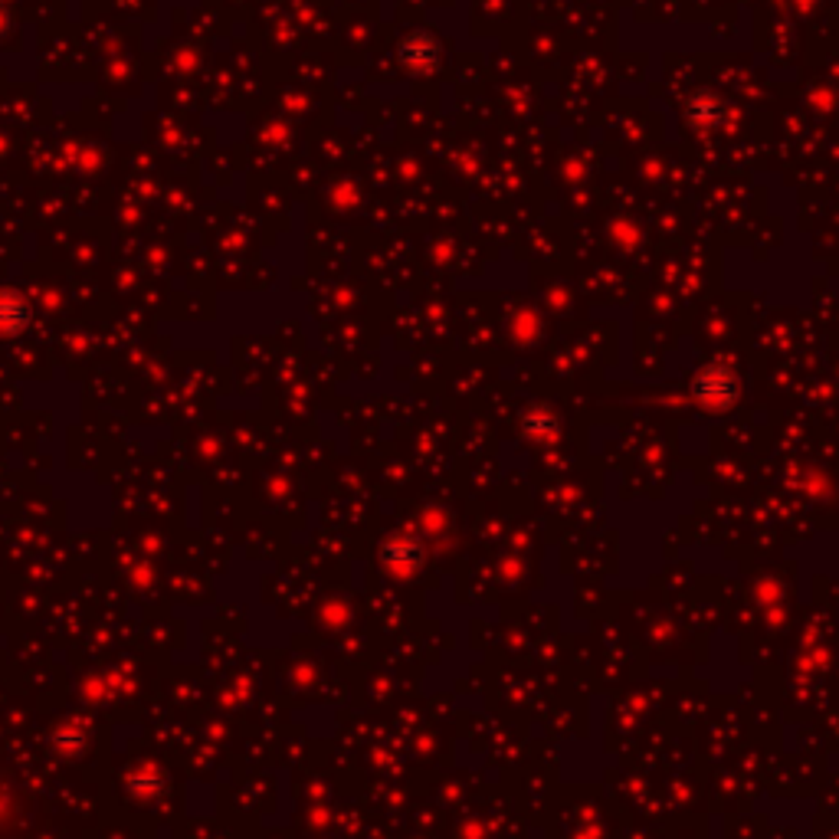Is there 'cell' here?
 <instances>
[{
	"label": "cell",
	"mask_w": 839,
	"mask_h": 839,
	"mask_svg": "<svg viewBox=\"0 0 839 839\" xmlns=\"http://www.w3.org/2000/svg\"><path fill=\"white\" fill-rule=\"evenodd\" d=\"M725 118V99L715 96V92H695L689 99V122H695L699 128H715Z\"/></svg>",
	"instance_id": "6da1fadb"
},
{
	"label": "cell",
	"mask_w": 839,
	"mask_h": 839,
	"mask_svg": "<svg viewBox=\"0 0 839 839\" xmlns=\"http://www.w3.org/2000/svg\"><path fill=\"white\" fill-rule=\"evenodd\" d=\"M404 63L410 69H417V73H423V69H430L436 63V40L430 37V33L420 30L404 43Z\"/></svg>",
	"instance_id": "7a4b0ae2"
}]
</instances>
